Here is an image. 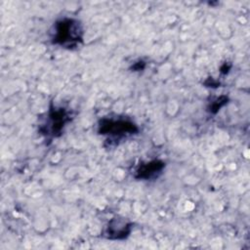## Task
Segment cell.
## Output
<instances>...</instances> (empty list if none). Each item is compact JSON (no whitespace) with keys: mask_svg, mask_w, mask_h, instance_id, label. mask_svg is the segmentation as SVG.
Returning a JSON list of instances; mask_svg holds the SVG:
<instances>
[{"mask_svg":"<svg viewBox=\"0 0 250 250\" xmlns=\"http://www.w3.org/2000/svg\"><path fill=\"white\" fill-rule=\"evenodd\" d=\"M83 35L84 29L81 21L72 18L57 21L50 29L51 43L69 50L83 42Z\"/></svg>","mask_w":250,"mask_h":250,"instance_id":"1","label":"cell"},{"mask_svg":"<svg viewBox=\"0 0 250 250\" xmlns=\"http://www.w3.org/2000/svg\"><path fill=\"white\" fill-rule=\"evenodd\" d=\"M139 127L132 120L122 117H103L98 123V133L107 136L106 141H121L124 138L138 134Z\"/></svg>","mask_w":250,"mask_h":250,"instance_id":"2","label":"cell"},{"mask_svg":"<svg viewBox=\"0 0 250 250\" xmlns=\"http://www.w3.org/2000/svg\"><path fill=\"white\" fill-rule=\"evenodd\" d=\"M72 114L69 110L62 106L50 104L47 117L38 127V132L46 138L53 139L62 135L64 126L72 120Z\"/></svg>","mask_w":250,"mask_h":250,"instance_id":"3","label":"cell"},{"mask_svg":"<svg viewBox=\"0 0 250 250\" xmlns=\"http://www.w3.org/2000/svg\"><path fill=\"white\" fill-rule=\"evenodd\" d=\"M132 229L133 223L131 221L120 216H115L104 226L102 235L109 240H124L130 235Z\"/></svg>","mask_w":250,"mask_h":250,"instance_id":"4","label":"cell"},{"mask_svg":"<svg viewBox=\"0 0 250 250\" xmlns=\"http://www.w3.org/2000/svg\"><path fill=\"white\" fill-rule=\"evenodd\" d=\"M166 164L160 159H153L146 162H141L135 169L133 177L136 180H154L157 179L165 168Z\"/></svg>","mask_w":250,"mask_h":250,"instance_id":"5","label":"cell"},{"mask_svg":"<svg viewBox=\"0 0 250 250\" xmlns=\"http://www.w3.org/2000/svg\"><path fill=\"white\" fill-rule=\"evenodd\" d=\"M228 102H229V97L228 96L222 95L220 97H217L208 104L207 111L210 114H217L219 112V110L228 104Z\"/></svg>","mask_w":250,"mask_h":250,"instance_id":"6","label":"cell"},{"mask_svg":"<svg viewBox=\"0 0 250 250\" xmlns=\"http://www.w3.org/2000/svg\"><path fill=\"white\" fill-rule=\"evenodd\" d=\"M204 85L206 87H211V88H217V87H220V82L215 80L214 78L212 77H209L207 78V80L204 82Z\"/></svg>","mask_w":250,"mask_h":250,"instance_id":"7","label":"cell"},{"mask_svg":"<svg viewBox=\"0 0 250 250\" xmlns=\"http://www.w3.org/2000/svg\"><path fill=\"white\" fill-rule=\"evenodd\" d=\"M146 67V62L144 61H139V62H136L132 66H131V69L133 71H140V70H143L145 69Z\"/></svg>","mask_w":250,"mask_h":250,"instance_id":"8","label":"cell"},{"mask_svg":"<svg viewBox=\"0 0 250 250\" xmlns=\"http://www.w3.org/2000/svg\"><path fill=\"white\" fill-rule=\"evenodd\" d=\"M230 68H231V63H229V62H225V63L221 66L220 72H221L222 74H227V73H229V71Z\"/></svg>","mask_w":250,"mask_h":250,"instance_id":"9","label":"cell"}]
</instances>
